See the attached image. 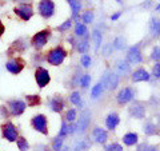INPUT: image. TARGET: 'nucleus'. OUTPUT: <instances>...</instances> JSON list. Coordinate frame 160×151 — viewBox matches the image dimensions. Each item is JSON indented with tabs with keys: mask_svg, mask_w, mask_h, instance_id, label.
Returning <instances> with one entry per match:
<instances>
[{
	"mask_svg": "<svg viewBox=\"0 0 160 151\" xmlns=\"http://www.w3.org/2000/svg\"><path fill=\"white\" fill-rule=\"evenodd\" d=\"M0 130H2V137L6 140H8V142H16L18 140V138H19L18 127L11 120H7L6 123H3Z\"/></svg>",
	"mask_w": 160,
	"mask_h": 151,
	"instance_id": "20e7f679",
	"label": "nucleus"
},
{
	"mask_svg": "<svg viewBox=\"0 0 160 151\" xmlns=\"http://www.w3.org/2000/svg\"><path fill=\"white\" fill-rule=\"evenodd\" d=\"M111 46L115 49H119V51H122V49H124V48L127 47V40H126V38H123V36H118L116 39L113 40V43L111 44Z\"/></svg>",
	"mask_w": 160,
	"mask_h": 151,
	"instance_id": "393cba45",
	"label": "nucleus"
},
{
	"mask_svg": "<svg viewBox=\"0 0 160 151\" xmlns=\"http://www.w3.org/2000/svg\"><path fill=\"white\" fill-rule=\"evenodd\" d=\"M91 117L92 114L89 110H83L82 114H80V119L76 124V133H80V134H84L86 130L88 128V124L91 123Z\"/></svg>",
	"mask_w": 160,
	"mask_h": 151,
	"instance_id": "9b49d317",
	"label": "nucleus"
},
{
	"mask_svg": "<svg viewBox=\"0 0 160 151\" xmlns=\"http://www.w3.org/2000/svg\"><path fill=\"white\" fill-rule=\"evenodd\" d=\"M13 12L23 22H28L33 16V8L31 4H19L13 8Z\"/></svg>",
	"mask_w": 160,
	"mask_h": 151,
	"instance_id": "6e6552de",
	"label": "nucleus"
},
{
	"mask_svg": "<svg viewBox=\"0 0 160 151\" xmlns=\"http://www.w3.org/2000/svg\"><path fill=\"white\" fill-rule=\"evenodd\" d=\"M69 102L73 106H78V107H83V100H82V95L79 91H73L69 95Z\"/></svg>",
	"mask_w": 160,
	"mask_h": 151,
	"instance_id": "bb28decb",
	"label": "nucleus"
},
{
	"mask_svg": "<svg viewBox=\"0 0 160 151\" xmlns=\"http://www.w3.org/2000/svg\"><path fill=\"white\" fill-rule=\"evenodd\" d=\"M89 83H91V75L86 74V75H83V76H80V86H82L83 88H87Z\"/></svg>",
	"mask_w": 160,
	"mask_h": 151,
	"instance_id": "58836bf2",
	"label": "nucleus"
},
{
	"mask_svg": "<svg viewBox=\"0 0 160 151\" xmlns=\"http://www.w3.org/2000/svg\"><path fill=\"white\" fill-rule=\"evenodd\" d=\"M159 58H160V47L156 46L153 49H152V54H151V59L155 60V62H159Z\"/></svg>",
	"mask_w": 160,
	"mask_h": 151,
	"instance_id": "a19ab883",
	"label": "nucleus"
},
{
	"mask_svg": "<svg viewBox=\"0 0 160 151\" xmlns=\"http://www.w3.org/2000/svg\"><path fill=\"white\" fill-rule=\"evenodd\" d=\"M148 150H149V144L146 142V143H142V144H140L136 151H148Z\"/></svg>",
	"mask_w": 160,
	"mask_h": 151,
	"instance_id": "c03bdc74",
	"label": "nucleus"
},
{
	"mask_svg": "<svg viewBox=\"0 0 160 151\" xmlns=\"http://www.w3.org/2000/svg\"><path fill=\"white\" fill-rule=\"evenodd\" d=\"M92 137L95 139V142L99 144H104L108 139V133L102 127H95L92 131Z\"/></svg>",
	"mask_w": 160,
	"mask_h": 151,
	"instance_id": "dca6fc26",
	"label": "nucleus"
},
{
	"mask_svg": "<svg viewBox=\"0 0 160 151\" xmlns=\"http://www.w3.org/2000/svg\"><path fill=\"white\" fill-rule=\"evenodd\" d=\"M116 70H118V75L119 76H124V75L129 74V71H131V64H129L127 60H118L116 62Z\"/></svg>",
	"mask_w": 160,
	"mask_h": 151,
	"instance_id": "a211bd4d",
	"label": "nucleus"
},
{
	"mask_svg": "<svg viewBox=\"0 0 160 151\" xmlns=\"http://www.w3.org/2000/svg\"><path fill=\"white\" fill-rule=\"evenodd\" d=\"M71 27H72V19H67L63 24H60V26L58 27V31H60V32H66V31H68V29L71 28Z\"/></svg>",
	"mask_w": 160,
	"mask_h": 151,
	"instance_id": "c9c22d12",
	"label": "nucleus"
},
{
	"mask_svg": "<svg viewBox=\"0 0 160 151\" xmlns=\"http://www.w3.org/2000/svg\"><path fill=\"white\" fill-rule=\"evenodd\" d=\"M88 48H89V42H88V35H87V36H84L83 40H80L78 43V51L83 55V54H87Z\"/></svg>",
	"mask_w": 160,
	"mask_h": 151,
	"instance_id": "cd10ccee",
	"label": "nucleus"
},
{
	"mask_svg": "<svg viewBox=\"0 0 160 151\" xmlns=\"http://www.w3.org/2000/svg\"><path fill=\"white\" fill-rule=\"evenodd\" d=\"M120 15H122V12H116V13L111 15V20H118L120 18Z\"/></svg>",
	"mask_w": 160,
	"mask_h": 151,
	"instance_id": "de8ad7c7",
	"label": "nucleus"
},
{
	"mask_svg": "<svg viewBox=\"0 0 160 151\" xmlns=\"http://www.w3.org/2000/svg\"><path fill=\"white\" fill-rule=\"evenodd\" d=\"M62 147H63V139L62 138H55L53 139V143H52V148H53V151H60L62 150Z\"/></svg>",
	"mask_w": 160,
	"mask_h": 151,
	"instance_id": "ea45409f",
	"label": "nucleus"
},
{
	"mask_svg": "<svg viewBox=\"0 0 160 151\" xmlns=\"http://www.w3.org/2000/svg\"><path fill=\"white\" fill-rule=\"evenodd\" d=\"M26 104L28 107H36V106H40L42 104V96H40V95H27Z\"/></svg>",
	"mask_w": 160,
	"mask_h": 151,
	"instance_id": "412c9836",
	"label": "nucleus"
},
{
	"mask_svg": "<svg viewBox=\"0 0 160 151\" xmlns=\"http://www.w3.org/2000/svg\"><path fill=\"white\" fill-rule=\"evenodd\" d=\"M67 2H68V3H69V2H71V0H67Z\"/></svg>",
	"mask_w": 160,
	"mask_h": 151,
	"instance_id": "8fccbe9b",
	"label": "nucleus"
},
{
	"mask_svg": "<svg viewBox=\"0 0 160 151\" xmlns=\"http://www.w3.org/2000/svg\"><path fill=\"white\" fill-rule=\"evenodd\" d=\"M92 42H93V44H95V49H98L100 48V46H102V43H103V35H102V32L99 31V29H95V31L92 32Z\"/></svg>",
	"mask_w": 160,
	"mask_h": 151,
	"instance_id": "5701e85b",
	"label": "nucleus"
},
{
	"mask_svg": "<svg viewBox=\"0 0 160 151\" xmlns=\"http://www.w3.org/2000/svg\"><path fill=\"white\" fill-rule=\"evenodd\" d=\"M119 82H120V76L116 74V72H111L109 75V80H108V90H115L119 86Z\"/></svg>",
	"mask_w": 160,
	"mask_h": 151,
	"instance_id": "a878e982",
	"label": "nucleus"
},
{
	"mask_svg": "<svg viewBox=\"0 0 160 151\" xmlns=\"http://www.w3.org/2000/svg\"><path fill=\"white\" fill-rule=\"evenodd\" d=\"M31 127L43 135H48V119L44 114H36L31 119Z\"/></svg>",
	"mask_w": 160,
	"mask_h": 151,
	"instance_id": "f03ea898",
	"label": "nucleus"
},
{
	"mask_svg": "<svg viewBox=\"0 0 160 151\" xmlns=\"http://www.w3.org/2000/svg\"><path fill=\"white\" fill-rule=\"evenodd\" d=\"M88 35V29H87V26L83 23L78 22L76 26H75V36H79V38H84Z\"/></svg>",
	"mask_w": 160,
	"mask_h": 151,
	"instance_id": "4be33fe9",
	"label": "nucleus"
},
{
	"mask_svg": "<svg viewBox=\"0 0 160 151\" xmlns=\"http://www.w3.org/2000/svg\"><path fill=\"white\" fill-rule=\"evenodd\" d=\"M128 112L131 117L136 119H144L146 118V107L142 102H133L128 108Z\"/></svg>",
	"mask_w": 160,
	"mask_h": 151,
	"instance_id": "ddd939ff",
	"label": "nucleus"
},
{
	"mask_svg": "<svg viewBox=\"0 0 160 151\" xmlns=\"http://www.w3.org/2000/svg\"><path fill=\"white\" fill-rule=\"evenodd\" d=\"M67 135H68V124H67L66 120H63V122H62V128H60L58 137L63 139V138H66Z\"/></svg>",
	"mask_w": 160,
	"mask_h": 151,
	"instance_id": "4c0bfd02",
	"label": "nucleus"
},
{
	"mask_svg": "<svg viewBox=\"0 0 160 151\" xmlns=\"http://www.w3.org/2000/svg\"><path fill=\"white\" fill-rule=\"evenodd\" d=\"M80 63H82V66L84 68H89V67H91V63H92L91 56H89L88 54H83L82 58H80Z\"/></svg>",
	"mask_w": 160,
	"mask_h": 151,
	"instance_id": "72a5a7b5",
	"label": "nucleus"
},
{
	"mask_svg": "<svg viewBox=\"0 0 160 151\" xmlns=\"http://www.w3.org/2000/svg\"><path fill=\"white\" fill-rule=\"evenodd\" d=\"M76 119H78V112H76V110H75V108H69L68 111H67V114H66V122L73 123Z\"/></svg>",
	"mask_w": 160,
	"mask_h": 151,
	"instance_id": "2f4dec72",
	"label": "nucleus"
},
{
	"mask_svg": "<svg viewBox=\"0 0 160 151\" xmlns=\"http://www.w3.org/2000/svg\"><path fill=\"white\" fill-rule=\"evenodd\" d=\"M149 27H151V34L153 35V36H158V35H159V20L152 18Z\"/></svg>",
	"mask_w": 160,
	"mask_h": 151,
	"instance_id": "f704fd0d",
	"label": "nucleus"
},
{
	"mask_svg": "<svg viewBox=\"0 0 160 151\" xmlns=\"http://www.w3.org/2000/svg\"><path fill=\"white\" fill-rule=\"evenodd\" d=\"M46 55H47L46 60L49 64H51V66L59 67V66H62L63 62L66 60L68 52H67V49L64 48L63 46H56V47H53V48L49 49Z\"/></svg>",
	"mask_w": 160,
	"mask_h": 151,
	"instance_id": "f257e3e1",
	"label": "nucleus"
},
{
	"mask_svg": "<svg viewBox=\"0 0 160 151\" xmlns=\"http://www.w3.org/2000/svg\"><path fill=\"white\" fill-rule=\"evenodd\" d=\"M38 11L43 19H51L55 15V3L52 0H40L38 4Z\"/></svg>",
	"mask_w": 160,
	"mask_h": 151,
	"instance_id": "39448f33",
	"label": "nucleus"
},
{
	"mask_svg": "<svg viewBox=\"0 0 160 151\" xmlns=\"http://www.w3.org/2000/svg\"><path fill=\"white\" fill-rule=\"evenodd\" d=\"M15 3H19V4H31L33 0H12Z\"/></svg>",
	"mask_w": 160,
	"mask_h": 151,
	"instance_id": "49530a36",
	"label": "nucleus"
},
{
	"mask_svg": "<svg viewBox=\"0 0 160 151\" xmlns=\"http://www.w3.org/2000/svg\"><path fill=\"white\" fill-rule=\"evenodd\" d=\"M120 123V117L116 114V112H111L107 115L106 118V127L109 130V131H115L116 127Z\"/></svg>",
	"mask_w": 160,
	"mask_h": 151,
	"instance_id": "f3484780",
	"label": "nucleus"
},
{
	"mask_svg": "<svg viewBox=\"0 0 160 151\" xmlns=\"http://www.w3.org/2000/svg\"><path fill=\"white\" fill-rule=\"evenodd\" d=\"M35 82L39 86V88H44L51 82V74L47 68L38 66L36 70H35Z\"/></svg>",
	"mask_w": 160,
	"mask_h": 151,
	"instance_id": "423d86ee",
	"label": "nucleus"
},
{
	"mask_svg": "<svg viewBox=\"0 0 160 151\" xmlns=\"http://www.w3.org/2000/svg\"><path fill=\"white\" fill-rule=\"evenodd\" d=\"M123 143L126 144V146H135V144H138L139 142V135L136 133H132V131H129L127 134H124V137H123Z\"/></svg>",
	"mask_w": 160,
	"mask_h": 151,
	"instance_id": "6ab92c4d",
	"label": "nucleus"
},
{
	"mask_svg": "<svg viewBox=\"0 0 160 151\" xmlns=\"http://www.w3.org/2000/svg\"><path fill=\"white\" fill-rule=\"evenodd\" d=\"M69 6H71V9H72V19H78L79 12L82 9V2L80 0H71Z\"/></svg>",
	"mask_w": 160,
	"mask_h": 151,
	"instance_id": "b1692460",
	"label": "nucleus"
},
{
	"mask_svg": "<svg viewBox=\"0 0 160 151\" xmlns=\"http://www.w3.org/2000/svg\"><path fill=\"white\" fill-rule=\"evenodd\" d=\"M4 32H6V26H4V23L0 20V38L4 35Z\"/></svg>",
	"mask_w": 160,
	"mask_h": 151,
	"instance_id": "a18cd8bd",
	"label": "nucleus"
},
{
	"mask_svg": "<svg viewBox=\"0 0 160 151\" xmlns=\"http://www.w3.org/2000/svg\"><path fill=\"white\" fill-rule=\"evenodd\" d=\"M131 79L133 83H138V82H148L149 79H151V75L147 70H144L143 67H140L138 70H135L131 75Z\"/></svg>",
	"mask_w": 160,
	"mask_h": 151,
	"instance_id": "2eb2a0df",
	"label": "nucleus"
},
{
	"mask_svg": "<svg viewBox=\"0 0 160 151\" xmlns=\"http://www.w3.org/2000/svg\"><path fill=\"white\" fill-rule=\"evenodd\" d=\"M24 67H26V62H24V59L19 56L9 59L6 63V70L12 75H19L24 70Z\"/></svg>",
	"mask_w": 160,
	"mask_h": 151,
	"instance_id": "0eeeda50",
	"label": "nucleus"
},
{
	"mask_svg": "<svg viewBox=\"0 0 160 151\" xmlns=\"http://www.w3.org/2000/svg\"><path fill=\"white\" fill-rule=\"evenodd\" d=\"M0 115H2V118H3V119H7V118H8L7 107H4V106H0Z\"/></svg>",
	"mask_w": 160,
	"mask_h": 151,
	"instance_id": "37998d69",
	"label": "nucleus"
},
{
	"mask_svg": "<svg viewBox=\"0 0 160 151\" xmlns=\"http://www.w3.org/2000/svg\"><path fill=\"white\" fill-rule=\"evenodd\" d=\"M152 72H153V76L156 78V79H159V78H160V64H159V63H155Z\"/></svg>",
	"mask_w": 160,
	"mask_h": 151,
	"instance_id": "79ce46f5",
	"label": "nucleus"
},
{
	"mask_svg": "<svg viewBox=\"0 0 160 151\" xmlns=\"http://www.w3.org/2000/svg\"><path fill=\"white\" fill-rule=\"evenodd\" d=\"M143 133L146 134L147 137H153V135L158 134V127L155 126V123L151 122V120H147V122H144Z\"/></svg>",
	"mask_w": 160,
	"mask_h": 151,
	"instance_id": "aec40b11",
	"label": "nucleus"
},
{
	"mask_svg": "<svg viewBox=\"0 0 160 151\" xmlns=\"http://www.w3.org/2000/svg\"><path fill=\"white\" fill-rule=\"evenodd\" d=\"M133 99H135V91H133L132 87H123L119 91L118 96H116V100H118V103L120 106L132 102Z\"/></svg>",
	"mask_w": 160,
	"mask_h": 151,
	"instance_id": "9d476101",
	"label": "nucleus"
},
{
	"mask_svg": "<svg viewBox=\"0 0 160 151\" xmlns=\"http://www.w3.org/2000/svg\"><path fill=\"white\" fill-rule=\"evenodd\" d=\"M82 19H83V24H91L93 22V12L87 9V11H84Z\"/></svg>",
	"mask_w": 160,
	"mask_h": 151,
	"instance_id": "473e14b6",
	"label": "nucleus"
},
{
	"mask_svg": "<svg viewBox=\"0 0 160 151\" xmlns=\"http://www.w3.org/2000/svg\"><path fill=\"white\" fill-rule=\"evenodd\" d=\"M48 107L52 110L53 112H62L64 107H66V104H64V100L62 96H52V98H49L48 99Z\"/></svg>",
	"mask_w": 160,
	"mask_h": 151,
	"instance_id": "4468645a",
	"label": "nucleus"
},
{
	"mask_svg": "<svg viewBox=\"0 0 160 151\" xmlns=\"http://www.w3.org/2000/svg\"><path fill=\"white\" fill-rule=\"evenodd\" d=\"M127 62L129 64H139L143 62V55L142 51H140V46L136 44V46H132L128 49L127 52Z\"/></svg>",
	"mask_w": 160,
	"mask_h": 151,
	"instance_id": "f8f14e48",
	"label": "nucleus"
},
{
	"mask_svg": "<svg viewBox=\"0 0 160 151\" xmlns=\"http://www.w3.org/2000/svg\"><path fill=\"white\" fill-rule=\"evenodd\" d=\"M46 151H48V150H46Z\"/></svg>",
	"mask_w": 160,
	"mask_h": 151,
	"instance_id": "3c124183",
	"label": "nucleus"
},
{
	"mask_svg": "<svg viewBox=\"0 0 160 151\" xmlns=\"http://www.w3.org/2000/svg\"><path fill=\"white\" fill-rule=\"evenodd\" d=\"M104 151H123V146L116 143V142H113V143L107 144L106 148H104Z\"/></svg>",
	"mask_w": 160,
	"mask_h": 151,
	"instance_id": "e433bc0d",
	"label": "nucleus"
},
{
	"mask_svg": "<svg viewBox=\"0 0 160 151\" xmlns=\"http://www.w3.org/2000/svg\"><path fill=\"white\" fill-rule=\"evenodd\" d=\"M103 91H104V88H103V86L100 84V82L99 83H96L92 87V90H91V98L92 99H98L100 95L103 94Z\"/></svg>",
	"mask_w": 160,
	"mask_h": 151,
	"instance_id": "c85d7f7f",
	"label": "nucleus"
},
{
	"mask_svg": "<svg viewBox=\"0 0 160 151\" xmlns=\"http://www.w3.org/2000/svg\"><path fill=\"white\" fill-rule=\"evenodd\" d=\"M16 144H18V148L19 151H28L29 148V144H28V140L23 137H19L16 140Z\"/></svg>",
	"mask_w": 160,
	"mask_h": 151,
	"instance_id": "7c9ffc66",
	"label": "nucleus"
},
{
	"mask_svg": "<svg viewBox=\"0 0 160 151\" xmlns=\"http://www.w3.org/2000/svg\"><path fill=\"white\" fill-rule=\"evenodd\" d=\"M49 38H51V29L46 28V29H42L33 35L31 38V44L33 48L36 49H42L43 47H46V44L48 43Z\"/></svg>",
	"mask_w": 160,
	"mask_h": 151,
	"instance_id": "7ed1b4c3",
	"label": "nucleus"
},
{
	"mask_svg": "<svg viewBox=\"0 0 160 151\" xmlns=\"http://www.w3.org/2000/svg\"><path fill=\"white\" fill-rule=\"evenodd\" d=\"M60 151H68V150H67V148H64V150H60Z\"/></svg>",
	"mask_w": 160,
	"mask_h": 151,
	"instance_id": "09e8293b",
	"label": "nucleus"
},
{
	"mask_svg": "<svg viewBox=\"0 0 160 151\" xmlns=\"http://www.w3.org/2000/svg\"><path fill=\"white\" fill-rule=\"evenodd\" d=\"M26 108H27L26 102H23V100H20V99H12V100H9V103H8V110L12 117H20L22 114H24Z\"/></svg>",
	"mask_w": 160,
	"mask_h": 151,
	"instance_id": "1a4fd4ad",
	"label": "nucleus"
},
{
	"mask_svg": "<svg viewBox=\"0 0 160 151\" xmlns=\"http://www.w3.org/2000/svg\"><path fill=\"white\" fill-rule=\"evenodd\" d=\"M89 147H91V143L87 139H82L75 144V151H87Z\"/></svg>",
	"mask_w": 160,
	"mask_h": 151,
	"instance_id": "c756f323",
	"label": "nucleus"
}]
</instances>
